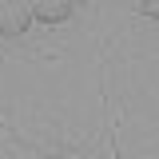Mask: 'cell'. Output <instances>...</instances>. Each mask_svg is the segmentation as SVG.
<instances>
[{
  "instance_id": "cell-1",
  "label": "cell",
  "mask_w": 159,
  "mask_h": 159,
  "mask_svg": "<svg viewBox=\"0 0 159 159\" xmlns=\"http://www.w3.org/2000/svg\"><path fill=\"white\" fill-rule=\"evenodd\" d=\"M28 24H32L28 0H0V36H24Z\"/></svg>"
},
{
  "instance_id": "cell-2",
  "label": "cell",
  "mask_w": 159,
  "mask_h": 159,
  "mask_svg": "<svg viewBox=\"0 0 159 159\" xmlns=\"http://www.w3.org/2000/svg\"><path fill=\"white\" fill-rule=\"evenodd\" d=\"M28 12L40 24H60L72 16V0H28Z\"/></svg>"
},
{
  "instance_id": "cell-3",
  "label": "cell",
  "mask_w": 159,
  "mask_h": 159,
  "mask_svg": "<svg viewBox=\"0 0 159 159\" xmlns=\"http://www.w3.org/2000/svg\"><path fill=\"white\" fill-rule=\"evenodd\" d=\"M139 12L151 16V20H159V0H139Z\"/></svg>"
}]
</instances>
